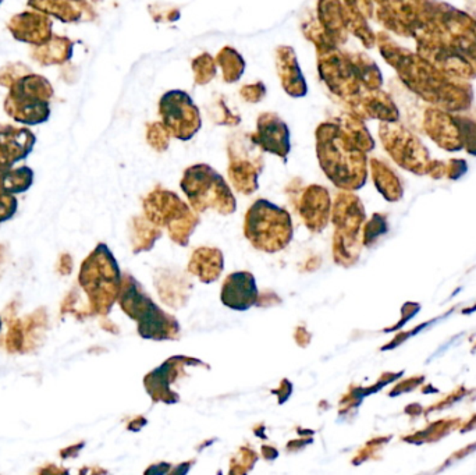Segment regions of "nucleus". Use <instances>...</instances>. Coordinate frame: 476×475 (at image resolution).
Instances as JSON below:
<instances>
[{
  "instance_id": "0eeeda50",
  "label": "nucleus",
  "mask_w": 476,
  "mask_h": 475,
  "mask_svg": "<svg viewBox=\"0 0 476 475\" xmlns=\"http://www.w3.org/2000/svg\"><path fill=\"white\" fill-rule=\"evenodd\" d=\"M258 287L253 274L234 272L227 276L222 287V303L234 311H245L258 301Z\"/></svg>"
},
{
  "instance_id": "9d476101",
  "label": "nucleus",
  "mask_w": 476,
  "mask_h": 475,
  "mask_svg": "<svg viewBox=\"0 0 476 475\" xmlns=\"http://www.w3.org/2000/svg\"><path fill=\"white\" fill-rule=\"evenodd\" d=\"M223 271V255L215 249H198L190 262V272L203 283H212Z\"/></svg>"
},
{
  "instance_id": "9b49d317",
  "label": "nucleus",
  "mask_w": 476,
  "mask_h": 475,
  "mask_svg": "<svg viewBox=\"0 0 476 475\" xmlns=\"http://www.w3.org/2000/svg\"><path fill=\"white\" fill-rule=\"evenodd\" d=\"M34 183V171L31 169L24 168L7 169L0 170V191L10 194L26 193Z\"/></svg>"
},
{
  "instance_id": "39448f33",
  "label": "nucleus",
  "mask_w": 476,
  "mask_h": 475,
  "mask_svg": "<svg viewBox=\"0 0 476 475\" xmlns=\"http://www.w3.org/2000/svg\"><path fill=\"white\" fill-rule=\"evenodd\" d=\"M52 88L38 76H29L13 85L6 102V109L17 121L38 124L48 119Z\"/></svg>"
},
{
  "instance_id": "7ed1b4c3",
  "label": "nucleus",
  "mask_w": 476,
  "mask_h": 475,
  "mask_svg": "<svg viewBox=\"0 0 476 475\" xmlns=\"http://www.w3.org/2000/svg\"><path fill=\"white\" fill-rule=\"evenodd\" d=\"M118 303L123 311L138 322V332L145 339L165 340L178 334V324L158 307L140 287L134 278L121 279Z\"/></svg>"
},
{
  "instance_id": "ddd939ff",
  "label": "nucleus",
  "mask_w": 476,
  "mask_h": 475,
  "mask_svg": "<svg viewBox=\"0 0 476 475\" xmlns=\"http://www.w3.org/2000/svg\"><path fill=\"white\" fill-rule=\"evenodd\" d=\"M17 206L19 201L16 196L10 193L0 191V224L11 219L17 212Z\"/></svg>"
},
{
  "instance_id": "a211bd4d",
  "label": "nucleus",
  "mask_w": 476,
  "mask_h": 475,
  "mask_svg": "<svg viewBox=\"0 0 476 475\" xmlns=\"http://www.w3.org/2000/svg\"><path fill=\"white\" fill-rule=\"evenodd\" d=\"M476 426V416L475 417H472V419H470L468 421V424H465L462 428H461V432H467V431H470V429H474Z\"/></svg>"
},
{
  "instance_id": "dca6fc26",
  "label": "nucleus",
  "mask_w": 476,
  "mask_h": 475,
  "mask_svg": "<svg viewBox=\"0 0 476 475\" xmlns=\"http://www.w3.org/2000/svg\"><path fill=\"white\" fill-rule=\"evenodd\" d=\"M422 382H423V376H417V378H412V379H407L405 382H402L401 385H398L390 394L394 396V394H398V393L414 391L417 386H420Z\"/></svg>"
},
{
  "instance_id": "4468645a",
  "label": "nucleus",
  "mask_w": 476,
  "mask_h": 475,
  "mask_svg": "<svg viewBox=\"0 0 476 475\" xmlns=\"http://www.w3.org/2000/svg\"><path fill=\"white\" fill-rule=\"evenodd\" d=\"M388 229L385 219L380 215H375L373 221L369 222V224L365 227V244L369 246L376 237L382 233H385Z\"/></svg>"
},
{
  "instance_id": "f8f14e48",
  "label": "nucleus",
  "mask_w": 476,
  "mask_h": 475,
  "mask_svg": "<svg viewBox=\"0 0 476 475\" xmlns=\"http://www.w3.org/2000/svg\"><path fill=\"white\" fill-rule=\"evenodd\" d=\"M460 424L458 419H446V421H437L432 424L429 428L423 429L422 432H417L412 436L404 438L405 441H410V444H423V442H432L443 438L451 432L457 425Z\"/></svg>"
},
{
  "instance_id": "6e6552de",
  "label": "nucleus",
  "mask_w": 476,
  "mask_h": 475,
  "mask_svg": "<svg viewBox=\"0 0 476 475\" xmlns=\"http://www.w3.org/2000/svg\"><path fill=\"white\" fill-rule=\"evenodd\" d=\"M35 144L34 134L26 129L0 126V170H7L26 159Z\"/></svg>"
},
{
  "instance_id": "20e7f679",
  "label": "nucleus",
  "mask_w": 476,
  "mask_h": 475,
  "mask_svg": "<svg viewBox=\"0 0 476 475\" xmlns=\"http://www.w3.org/2000/svg\"><path fill=\"white\" fill-rule=\"evenodd\" d=\"M181 189L198 212L215 209L223 215L236 211V199L223 177L209 166L198 165L186 171Z\"/></svg>"
},
{
  "instance_id": "f03ea898",
  "label": "nucleus",
  "mask_w": 476,
  "mask_h": 475,
  "mask_svg": "<svg viewBox=\"0 0 476 475\" xmlns=\"http://www.w3.org/2000/svg\"><path fill=\"white\" fill-rule=\"evenodd\" d=\"M79 280L95 311L108 314L118 299L121 275L112 252L105 244H99L83 262Z\"/></svg>"
},
{
  "instance_id": "f257e3e1",
  "label": "nucleus",
  "mask_w": 476,
  "mask_h": 475,
  "mask_svg": "<svg viewBox=\"0 0 476 475\" xmlns=\"http://www.w3.org/2000/svg\"><path fill=\"white\" fill-rule=\"evenodd\" d=\"M244 233L256 250L275 254L290 244L294 229L285 209L266 199H258L245 215Z\"/></svg>"
},
{
  "instance_id": "423d86ee",
  "label": "nucleus",
  "mask_w": 476,
  "mask_h": 475,
  "mask_svg": "<svg viewBox=\"0 0 476 475\" xmlns=\"http://www.w3.org/2000/svg\"><path fill=\"white\" fill-rule=\"evenodd\" d=\"M146 205L148 218L158 224H168L170 236L178 244H187L188 236L193 233L196 224L194 214L181 202L176 194L165 193L163 196H152Z\"/></svg>"
},
{
  "instance_id": "1a4fd4ad",
  "label": "nucleus",
  "mask_w": 476,
  "mask_h": 475,
  "mask_svg": "<svg viewBox=\"0 0 476 475\" xmlns=\"http://www.w3.org/2000/svg\"><path fill=\"white\" fill-rule=\"evenodd\" d=\"M330 198L322 187H310L304 196L301 205V216L312 231H322L329 222Z\"/></svg>"
},
{
  "instance_id": "f3484780",
  "label": "nucleus",
  "mask_w": 476,
  "mask_h": 475,
  "mask_svg": "<svg viewBox=\"0 0 476 475\" xmlns=\"http://www.w3.org/2000/svg\"><path fill=\"white\" fill-rule=\"evenodd\" d=\"M476 449V444H474V445H471V446L465 447V449H462V450H460V451H457V453H454L450 459L447 460V463L446 464H448V463H451L452 460H460V459H462V457H465L467 454H470V453H472L474 450Z\"/></svg>"
},
{
  "instance_id": "6ab92c4d",
  "label": "nucleus",
  "mask_w": 476,
  "mask_h": 475,
  "mask_svg": "<svg viewBox=\"0 0 476 475\" xmlns=\"http://www.w3.org/2000/svg\"><path fill=\"white\" fill-rule=\"evenodd\" d=\"M0 328H1V319H0Z\"/></svg>"
},
{
  "instance_id": "2eb2a0df",
  "label": "nucleus",
  "mask_w": 476,
  "mask_h": 475,
  "mask_svg": "<svg viewBox=\"0 0 476 475\" xmlns=\"http://www.w3.org/2000/svg\"><path fill=\"white\" fill-rule=\"evenodd\" d=\"M465 393H467V391H465L464 388H460L458 391H452L451 394H448L447 397H445L443 400H440V401H437L435 406H432V407L427 410V413L435 411V410H442V409H445V407H447V406H451L454 401H457V400H460L461 397H464Z\"/></svg>"
}]
</instances>
